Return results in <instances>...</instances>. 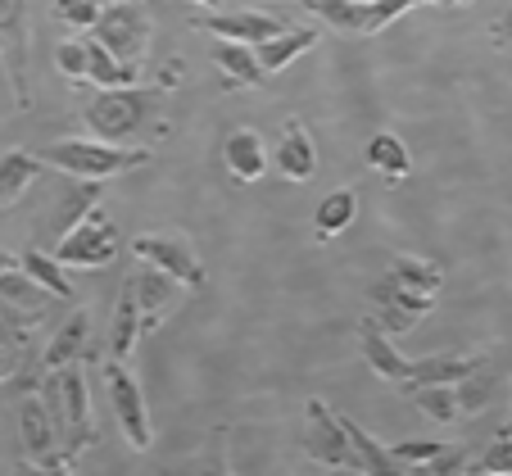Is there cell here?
I'll return each instance as SVG.
<instances>
[{"mask_svg": "<svg viewBox=\"0 0 512 476\" xmlns=\"http://www.w3.org/2000/svg\"><path fill=\"white\" fill-rule=\"evenodd\" d=\"M41 399H46V408H50V422H55V431H59V445H64L68 463H78V458L96 445V418H91L82 359L46 372V377H41Z\"/></svg>", "mask_w": 512, "mask_h": 476, "instance_id": "1", "label": "cell"}, {"mask_svg": "<svg viewBox=\"0 0 512 476\" xmlns=\"http://www.w3.org/2000/svg\"><path fill=\"white\" fill-rule=\"evenodd\" d=\"M41 164L59 168L64 177H87V182H105V177H123L150 164V150L141 146H118V141H50L37 150Z\"/></svg>", "mask_w": 512, "mask_h": 476, "instance_id": "2", "label": "cell"}, {"mask_svg": "<svg viewBox=\"0 0 512 476\" xmlns=\"http://www.w3.org/2000/svg\"><path fill=\"white\" fill-rule=\"evenodd\" d=\"M41 345H37V318L0 300V386L41 390Z\"/></svg>", "mask_w": 512, "mask_h": 476, "instance_id": "3", "label": "cell"}, {"mask_svg": "<svg viewBox=\"0 0 512 476\" xmlns=\"http://www.w3.org/2000/svg\"><path fill=\"white\" fill-rule=\"evenodd\" d=\"M150 32H155V19L145 10L141 0H100V19L91 28V37L105 50H114L123 64H145L150 55Z\"/></svg>", "mask_w": 512, "mask_h": 476, "instance_id": "4", "label": "cell"}, {"mask_svg": "<svg viewBox=\"0 0 512 476\" xmlns=\"http://www.w3.org/2000/svg\"><path fill=\"white\" fill-rule=\"evenodd\" d=\"M82 118H87L91 136H100V141H127L150 118V96L136 87H100L82 105Z\"/></svg>", "mask_w": 512, "mask_h": 476, "instance_id": "5", "label": "cell"}, {"mask_svg": "<svg viewBox=\"0 0 512 476\" xmlns=\"http://www.w3.org/2000/svg\"><path fill=\"white\" fill-rule=\"evenodd\" d=\"M309 14H318L322 23H331L345 37H372L386 23H395L399 14L417 10L426 0H300Z\"/></svg>", "mask_w": 512, "mask_h": 476, "instance_id": "6", "label": "cell"}, {"mask_svg": "<svg viewBox=\"0 0 512 476\" xmlns=\"http://www.w3.org/2000/svg\"><path fill=\"white\" fill-rule=\"evenodd\" d=\"M304 454L322 467H345V472H368V463L358 458V449L349 445L345 418L331 413L322 399L304 404Z\"/></svg>", "mask_w": 512, "mask_h": 476, "instance_id": "7", "label": "cell"}, {"mask_svg": "<svg viewBox=\"0 0 512 476\" xmlns=\"http://www.w3.org/2000/svg\"><path fill=\"white\" fill-rule=\"evenodd\" d=\"M55 254L64 268H105V263H114L118 254V227L105 218V209H91L82 223H73L64 236L55 241Z\"/></svg>", "mask_w": 512, "mask_h": 476, "instance_id": "8", "label": "cell"}, {"mask_svg": "<svg viewBox=\"0 0 512 476\" xmlns=\"http://www.w3.org/2000/svg\"><path fill=\"white\" fill-rule=\"evenodd\" d=\"M132 254L141 263L164 268L168 277H177V282L186 286V291H204V282H209V272H204L200 254H195V245L186 232H141L132 241Z\"/></svg>", "mask_w": 512, "mask_h": 476, "instance_id": "9", "label": "cell"}, {"mask_svg": "<svg viewBox=\"0 0 512 476\" xmlns=\"http://www.w3.org/2000/svg\"><path fill=\"white\" fill-rule=\"evenodd\" d=\"M105 386H109V408H114V422L118 431L127 436L132 449H150L155 445V431H150V408H145L141 395V381L132 377L123 359L105 363Z\"/></svg>", "mask_w": 512, "mask_h": 476, "instance_id": "10", "label": "cell"}, {"mask_svg": "<svg viewBox=\"0 0 512 476\" xmlns=\"http://www.w3.org/2000/svg\"><path fill=\"white\" fill-rule=\"evenodd\" d=\"M28 14H32V0H0V59H5V73H10L14 105L19 109H32Z\"/></svg>", "mask_w": 512, "mask_h": 476, "instance_id": "11", "label": "cell"}, {"mask_svg": "<svg viewBox=\"0 0 512 476\" xmlns=\"http://www.w3.org/2000/svg\"><path fill=\"white\" fill-rule=\"evenodd\" d=\"M19 431H23V454L28 463H37L41 472H73L64 445H59V431L50 422V408L41 399V390H28L19 404Z\"/></svg>", "mask_w": 512, "mask_h": 476, "instance_id": "12", "label": "cell"}, {"mask_svg": "<svg viewBox=\"0 0 512 476\" xmlns=\"http://www.w3.org/2000/svg\"><path fill=\"white\" fill-rule=\"evenodd\" d=\"M431 309H435V300L399 291L390 277H381V282L372 286V318H377L390 336H408V331H413Z\"/></svg>", "mask_w": 512, "mask_h": 476, "instance_id": "13", "label": "cell"}, {"mask_svg": "<svg viewBox=\"0 0 512 476\" xmlns=\"http://www.w3.org/2000/svg\"><path fill=\"white\" fill-rule=\"evenodd\" d=\"M132 282H136V304H141V331H159L168 309L177 304L182 282L168 277L164 268H155V263H141V268L132 272Z\"/></svg>", "mask_w": 512, "mask_h": 476, "instance_id": "14", "label": "cell"}, {"mask_svg": "<svg viewBox=\"0 0 512 476\" xmlns=\"http://www.w3.org/2000/svg\"><path fill=\"white\" fill-rule=\"evenodd\" d=\"M191 28L213 32V37H227V41H250V46H259V41L277 37L281 23L268 19V14H254V10H236V14L204 10V14H195V19H191Z\"/></svg>", "mask_w": 512, "mask_h": 476, "instance_id": "15", "label": "cell"}, {"mask_svg": "<svg viewBox=\"0 0 512 476\" xmlns=\"http://www.w3.org/2000/svg\"><path fill=\"white\" fill-rule=\"evenodd\" d=\"M272 164H277V173L286 177V182H309V177L318 173V146H313L309 127H304L300 118H286V123H281V141H277Z\"/></svg>", "mask_w": 512, "mask_h": 476, "instance_id": "16", "label": "cell"}, {"mask_svg": "<svg viewBox=\"0 0 512 476\" xmlns=\"http://www.w3.org/2000/svg\"><path fill=\"white\" fill-rule=\"evenodd\" d=\"M358 345H363V359H368V368L377 372L381 381H390V386H408V363L413 359H404V354L390 345V331L381 327L372 313L358 322Z\"/></svg>", "mask_w": 512, "mask_h": 476, "instance_id": "17", "label": "cell"}, {"mask_svg": "<svg viewBox=\"0 0 512 476\" xmlns=\"http://www.w3.org/2000/svg\"><path fill=\"white\" fill-rule=\"evenodd\" d=\"M223 168L232 173V182L250 186L268 173V146H263V136L254 127H236L232 136L223 141Z\"/></svg>", "mask_w": 512, "mask_h": 476, "instance_id": "18", "label": "cell"}, {"mask_svg": "<svg viewBox=\"0 0 512 476\" xmlns=\"http://www.w3.org/2000/svg\"><path fill=\"white\" fill-rule=\"evenodd\" d=\"M87 345H91V313L73 309L64 322H59L55 336H50V345L41 350V372H55V368H64V363H78L82 354H87Z\"/></svg>", "mask_w": 512, "mask_h": 476, "instance_id": "19", "label": "cell"}, {"mask_svg": "<svg viewBox=\"0 0 512 476\" xmlns=\"http://www.w3.org/2000/svg\"><path fill=\"white\" fill-rule=\"evenodd\" d=\"M481 368H485L481 354H426V359L408 363V386L404 390L440 386V381H463V377H472V372H481Z\"/></svg>", "mask_w": 512, "mask_h": 476, "instance_id": "20", "label": "cell"}, {"mask_svg": "<svg viewBox=\"0 0 512 476\" xmlns=\"http://www.w3.org/2000/svg\"><path fill=\"white\" fill-rule=\"evenodd\" d=\"M213 64L223 68V87L227 91H241V87H263V64L259 55L250 50V41H227L218 37V46H213Z\"/></svg>", "mask_w": 512, "mask_h": 476, "instance_id": "21", "label": "cell"}, {"mask_svg": "<svg viewBox=\"0 0 512 476\" xmlns=\"http://www.w3.org/2000/svg\"><path fill=\"white\" fill-rule=\"evenodd\" d=\"M136 336H141V304H136V282L132 272L123 277V291L114 300V327H109V354L114 359H132Z\"/></svg>", "mask_w": 512, "mask_h": 476, "instance_id": "22", "label": "cell"}, {"mask_svg": "<svg viewBox=\"0 0 512 476\" xmlns=\"http://www.w3.org/2000/svg\"><path fill=\"white\" fill-rule=\"evenodd\" d=\"M363 159H368V168L386 186L408 182V173H413V155H408V146L399 141L395 132H377V136H372L368 150H363Z\"/></svg>", "mask_w": 512, "mask_h": 476, "instance_id": "23", "label": "cell"}, {"mask_svg": "<svg viewBox=\"0 0 512 476\" xmlns=\"http://www.w3.org/2000/svg\"><path fill=\"white\" fill-rule=\"evenodd\" d=\"M41 168L46 164H41V155H32V150H5V155H0V209L19 204L23 191L41 177Z\"/></svg>", "mask_w": 512, "mask_h": 476, "instance_id": "24", "label": "cell"}, {"mask_svg": "<svg viewBox=\"0 0 512 476\" xmlns=\"http://www.w3.org/2000/svg\"><path fill=\"white\" fill-rule=\"evenodd\" d=\"M386 277L399 286V291H408V295H426V300H440V286H445V272H440V263H431V259H413V254H404V259L390 263Z\"/></svg>", "mask_w": 512, "mask_h": 476, "instance_id": "25", "label": "cell"}, {"mask_svg": "<svg viewBox=\"0 0 512 476\" xmlns=\"http://www.w3.org/2000/svg\"><path fill=\"white\" fill-rule=\"evenodd\" d=\"M313 46H318V32L313 28H295V32L281 28L277 37L259 41V64H263V73H281V68L295 64V59H300L304 50H313Z\"/></svg>", "mask_w": 512, "mask_h": 476, "instance_id": "26", "label": "cell"}, {"mask_svg": "<svg viewBox=\"0 0 512 476\" xmlns=\"http://www.w3.org/2000/svg\"><path fill=\"white\" fill-rule=\"evenodd\" d=\"M354 214H358V195L349 191V186L322 195L318 214H313V236H318V241H331V236H340L349 223H354Z\"/></svg>", "mask_w": 512, "mask_h": 476, "instance_id": "27", "label": "cell"}, {"mask_svg": "<svg viewBox=\"0 0 512 476\" xmlns=\"http://www.w3.org/2000/svg\"><path fill=\"white\" fill-rule=\"evenodd\" d=\"M19 268L28 272V277L41 286V291H50V295H55V300L73 304V286H68V268L55 259V254H46V250H23V254H19Z\"/></svg>", "mask_w": 512, "mask_h": 476, "instance_id": "28", "label": "cell"}, {"mask_svg": "<svg viewBox=\"0 0 512 476\" xmlns=\"http://www.w3.org/2000/svg\"><path fill=\"white\" fill-rule=\"evenodd\" d=\"M87 82H96V87H136V78H141V68L136 64H123V59L114 55V50H105L96 37H87Z\"/></svg>", "mask_w": 512, "mask_h": 476, "instance_id": "29", "label": "cell"}, {"mask_svg": "<svg viewBox=\"0 0 512 476\" xmlns=\"http://www.w3.org/2000/svg\"><path fill=\"white\" fill-rule=\"evenodd\" d=\"M413 399H417V408H422L431 422L463 418V404H458V386H454V381H440V386H417Z\"/></svg>", "mask_w": 512, "mask_h": 476, "instance_id": "30", "label": "cell"}, {"mask_svg": "<svg viewBox=\"0 0 512 476\" xmlns=\"http://www.w3.org/2000/svg\"><path fill=\"white\" fill-rule=\"evenodd\" d=\"M345 431H349V445L358 449V458H363V463H368V472H408V467L399 463V458L390 454V449H381L377 440H372L368 431L358 427L354 418H345Z\"/></svg>", "mask_w": 512, "mask_h": 476, "instance_id": "31", "label": "cell"}, {"mask_svg": "<svg viewBox=\"0 0 512 476\" xmlns=\"http://www.w3.org/2000/svg\"><path fill=\"white\" fill-rule=\"evenodd\" d=\"M55 64H59V73H64L73 87L78 82H87V64H91V55H87V37H68V41H59L55 46Z\"/></svg>", "mask_w": 512, "mask_h": 476, "instance_id": "32", "label": "cell"}, {"mask_svg": "<svg viewBox=\"0 0 512 476\" xmlns=\"http://www.w3.org/2000/svg\"><path fill=\"white\" fill-rule=\"evenodd\" d=\"M55 19L78 32H91L100 19V0H55Z\"/></svg>", "mask_w": 512, "mask_h": 476, "instance_id": "33", "label": "cell"}, {"mask_svg": "<svg viewBox=\"0 0 512 476\" xmlns=\"http://www.w3.org/2000/svg\"><path fill=\"white\" fill-rule=\"evenodd\" d=\"M467 472L508 476V472H512V436H499L494 445H485V449H481V458H476V467H467Z\"/></svg>", "mask_w": 512, "mask_h": 476, "instance_id": "34", "label": "cell"}, {"mask_svg": "<svg viewBox=\"0 0 512 476\" xmlns=\"http://www.w3.org/2000/svg\"><path fill=\"white\" fill-rule=\"evenodd\" d=\"M454 386H458V404H463V413H476V408H485V404H490V377H481V381H476V372H472V377H463V381H454Z\"/></svg>", "mask_w": 512, "mask_h": 476, "instance_id": "35", "label": "cell"}, {"mask_svg": "<svg viewBox=\"0 0 512 476\" xmlns=\"http://www.w3.org/2000/svg\"><path fill=\"white\" fill-rule=\"evenodd\" d=\"M440 449H445L440 440H404V445H395L390 454H395L404 467H422V463H431Z\"/></svg>", "mask_w": 512, "mask_h": 476, "instance_id": "36", "label": "cell"}, {"mask_svg": "<svg viewBox=\"0 0 512 476\" xmlns=\"http://www.w3.org/2000/svg\"><path fill=\"white\" fill-rule=\"evenodd\" d=\"M467 463H472V454H467L463 445L454 449H440V454L431 458V463H422L417 472H435V476H449V472H467Z\"/></svg>", "mask_w": 512, "mask_h": 476, "instance_id": "37", "label": "cell"}, {"mask_svg": "<svg viewBox=\"0 0 512 476\" xmlns=\"http://www.w3.org/2000/svg\"><path fill=\"white\" fill-rule=\"evenodd\" d=\"M490 37H494V46H512V5L503 10V19H494Z\"/></svg>", "mask_w": 512, "mask_h": 476, "instance_id": "38", "label": "cell"}, {"mask_svg": "<svg viewBox=\"0 0 512 476\" xmlns=\"http://www.w3.org/2000/svg\"><path fill=\"white\" fill-rule=\"evenodd\" d=\"M10 268H14V259H10L5 250H0V272H10Z\"/></svg>", "mask_w": 512, "mask_h": 476, "instance_id": "39", "label": "cell"}, {"mask_svg": "<svg viewBox=\"0 0 512 476\" xmlns=\"http://www.w3.org/2000/svg\"><path fill=\"white\" fill-rule=\"evenodd\" d=\"M195 5H200V10H218V5H223V0H195Z\"/></svg>", "mask_w": 512, "mask_h": 476, "instance_id": "40", "label": "cell"}, {"mask_svg": "<svg viewBox=\"0 0 512 476\" xmlns=\"http://www.w3.org/2000/svg\"><path fill=\"white\" fill-rule=\"evenodd\" d=\"M435 5H472V0H435Z\"/></svg>", "mask_w": 512, "mask_h": 476, "instance_id": "41", "label": "cell"}, {"mask_svg": "<svg viewBox=\"0 0 512 476\" xmlns=\"http://www.w3.org/2000/svg\"><path fill=\"white\" fill-rule=\"evenodd\" d=\"M503 436H512V413H508V422H503Z\"/></svg>", "mask_w": 512, "mask_h": 476, "instance_id": "42", "label": "cell"}]
</instances>
